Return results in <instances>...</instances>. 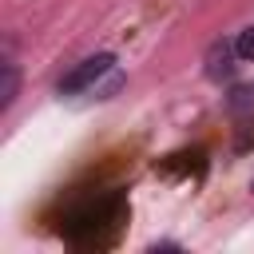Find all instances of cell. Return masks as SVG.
<instances>
[{
    "label": "cell",
    "instance_id": "5",
    "mask_svg": "<svg viewBox=\"0 0 254 254\" xmlns=\"http://www.w3.org/2000/svg\"><path fill=\"white\" fill-rule=\"evenodd\" d=\"M226 103H230V111H238V107H254V87H234Z\"/></svg>",
    "mask_w": 254,
    "mask_h": 254
},
{
    "label": "cell",
    "instance_id": "1",
    "mask_svg": "<svg viewBox=\"0 0 254 254\" xmlns=\"http://www.w3.org/2000/svg\"><path fill=\"white\" fill-rule=\"evenodd\" d=\"M115 71V56L111 52H99V56H87L79 60L64 79H60V95H79V91H95L103 75Z\"/></svg>",
    "mask_w": 254,
    "mask_h": 254
},
{
    "label": "cell",
    "instance_id": "3",
    "mask_svg": "<svg viewBox=\"0 0 254 254\" xmlns=\"http://www.w3.org/2000/svg\"><path fill=\"white\" fill-rule=\"evenodd\" d=\"M0 71H4V83H0V111H8L12 99H16V87H20V67H16V60H12V48L4 52Z\"/></svg>",
    "mask_w": 254,
    "mask_h": 254
},
{
    "label": "cell",
    "instance_id": "4",
    "mask_svg": "<svg viewBox=\"0 0 254 254\" xmlns=\"http://www.w3.org/2000/svg\"><path fill=\"white\" fill-rule=\"evenodd\" d=\"M234 48H238V60H242V64H254V24L238 32V40H234Z\"/></svg>",
    "mask_w": 254,
    "mask_h": 254
},
{
    "label": "cell",
    "instance_id": "6",
    "mask_svg": "<svg viewBox=\"0 0 254 254\" xmlns=\"http://www.w3.org/2000/svg\"><path fill=\"white\" fill-rule=\"evenodd\" d=\"M250 190H254V179H250Z\"/></svg>",
    "mask_w": 254,
    "mask_h": 254
},
{
    "label": "cell",
    "instance_id": "2",
    "mask_svg": "<svg viewBox=\"0 0 254 254\" xmlns=\"http://www.w3.org/2000/svg\"><path fill=\"white\" fill-rule=\"evenodd\" d=\"M238 67V48L234 40H214L206 48V79H230Z\"/></svg>",
    "mask_w": 254,
    "mask_h": 254
}]
</instances>
